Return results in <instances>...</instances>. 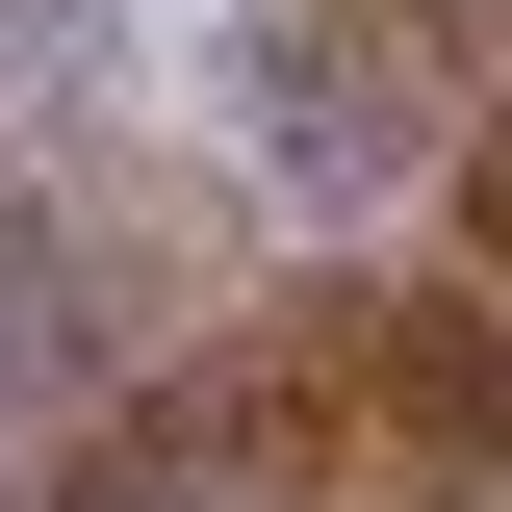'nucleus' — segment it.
<instances>
[{"mask_svg":"<svg viewBox=\"0 0 512 512\" xmlns=\"http://www.w3.org/2000/svg\"><path fill=\"white\" fill-rule=\"evenodd\" d=\"M487 52H512V0H231V77L308 180H384L410 128H461Z\"/></svg>","mask_w":512,"mask_h":512,"instance_id":"1","label":"nucleus"}]
</instances>
